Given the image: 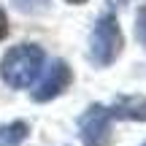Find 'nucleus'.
Instances as JSON below:
<instances>
[{"instance_id": "nucleus-3", "label": "nucleus", "mask_w": 146, "mask_h": 146, "mask_svg": "<svg viewBox=\"0 0 146 146\" xmlns=\"http://www.w3.org/2000/svg\"><path fill=\"white\" fill-rule=\"evenodd\" d=\"M78 135L84 146H108L111 143V114L106 106L92 103L78 116Z\"/></svg>"}, {"instance_id": "nucleus-7", "label": "nucleus", "mask_w": 146, "mask_h": 146, "mask_svg": "<svg viewBox=\"0 0 146 146\" xmlns=\"http://www.w3.org/2000/svg\"><path fill=\"white\" fill-rule=\"evenodd\" d=\"M22 14H41L43 8L49 5V0H11Z\"/></svg>"}, {"instance_id": "nucleus-8", "label": "nucleus", "mask_w": 146, "mask_h": 146, "mask_svg": "<svg viewBox=\"0 0 146 146\" xmlns=\"http://www.w3.org/2000/svg\"><path fill=\"white\" fill-rule=\"evenodd\" d=\"M135 35H138V41H141L143 49H146V5L138 11V19H135Z\"/></svg>"}, {"instance_id": "nucleus-4", "label": "nucleus", "mask_w": 146, "mask_h": 146, "mask_svg": "<svg viewBox=\"0 0 146 146\" xmlns=\"http://www.w3.org/2000/svg\"><path fill=\"white\" fill-rule=\"evenodd\" d=\"M70 78H73V73L68 68V62H65V60H54V62L49 65V70L43 73L41 84L33 89V100H35V103H49V100H54L57 95H62L65 89H68Z\"/></svg>"}, {"instance_id": "nucleus-2", "label": "nucleus", "mask_w": 146, "mask_h": 146, "mask_svg": "<svg viewBox=\"0 0 146 146\" xmlns=\"http://www.w3.org/2000/svg\"><path fill=\"white\" fill-rule=\"evenodd\" d=\"M122 46H125L122 27L116 22V16L108 11L92 27V35H89V60H92L95 68H108L122 54Z\"/></svg>"}, {"instance_id": "nucleus-9", "label": "nucleus", "mask_w": 146, "mask_h": 146, "mask_svg": "<svg viewBox=\"0 0 146 146\" xmlns=\"http://www.w3.org/2000/svg\"><path fill=\"white\" fill-rule=\"evenodd\" d=\"M8 35V19H5V14H3V8H0V41Z\"/></svg>"}, {"instance_id": "nucleus-11", "label": "nucleus", "mask_w": 146, "mask_h": 146, "mask_svg": "<svg viewBox=\"0 0 146 146\" xmlns=\"http://www.w3.org/2000/svg\"><path fill=\"white\" fill-rule=\"evenodd\" d=\"M119 3H122V0H119Z\"/></svg>"}, {"instance_id": "nucleus-5", "label": "nucleus", "mask_w": 146, "mask_h": 146, "mask_svg": "<svg viewBox=\"0 0 146 146\" xmlns=\"http://www.w3.org/2000/svg\"><path fill=\"white\" fill-rule=\"evenodd\" d=\"M111 119H130V122H146V98L143 95H130V98L114 100L108 108Z\"/></svg>"}, {"instance_id": "nucleus-10", "label": "nucleus", "mask_w": 146, "mask_h": 146, "mask_svg": "<svg viewBox=\"0 0 146 146\" xmlns=\"http://www.w3.org/2000/svg\"><path fill=\"white\" fill-rule=\"evenodd\" d=\"M65 3H70V5H81V3H87V0H65Z\"/></svg>"}, {"instance_id": "nucleus-6", "label": "nucleus", "mask_w": 146, "mask_h": 146, "mask_svg": "<svg viewBox=\"0 0 146 146\" xmlns=\"http://www.w3.org/2000/svg\"><path fill=\"white\" fill-rule=\"evenodd\" d=\"M27 133H30V127H27V122H22V119L8 122V125H0V146H16V143H22L27 138Z\"/></svg>"}, {"instance_id": "nucleus-1", "label": "nucleus", "mask_w": 146, "mask_h": 146, "mask_svg": "<svg viewBox=\"0 0 146 146\" xmlns=\"http://www.w3.org/2000/svg\"><path fill=\"white\" fill-rule=\"evenodd\" d=\"M43 49L38 43H19V46L8 49L0 60V78L8 84L11 89H27L38 78L43 68Z\"/></svg>"}, {"instance_id": "nucleus-12", "label": "nucleus", "mask_w": 146, "mask_h": 146, "mask_svg": "<svg viewBox=\"0 0 146 146\" xmlns=\"http://www.w3.org/2000/svg\"><path fill=\"white\" fill-rule=\"evenodd\" d=\"M143 146H146V143H143Z\"/></svg>"}]
</instances>
